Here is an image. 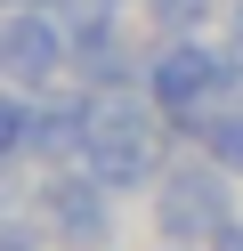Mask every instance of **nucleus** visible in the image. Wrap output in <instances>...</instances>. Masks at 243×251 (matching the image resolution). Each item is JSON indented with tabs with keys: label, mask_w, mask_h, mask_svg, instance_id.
Masks as SVG:
<instances>
[{
	"label": "nucleus",
	"mask_w": 243,
	"mask_h": 251,
	"mask_svg": "<svg viewBox=\"0 0 243 251\" xmlns=\"http://www.w3.org/2000/svg\"><path fill=\"white\" fill-rule=\"evenodd\" d=\"M16 8H49V0H16Z\"/></svg>",
	"instance_id": "11"
},
{
	"label": "nucleus",
	"mask_w": 243,
	"mask_h": 251,
	"mask_svg": "<svg viewBox=\"0 0 243 251\" xmlns=\"http://www.w3.org/2000/svg\"><path fill=\"white\" fill-rule=\"evenodd\" d=\"M41 211H49V227H57V243H73V251H97L113 235V186L106 178H57L41 195Z\"/></svg>",
	"instance_id": "5"
},
{
	"label": "nucleus",
	"mask_w": 243,
	"mask_h": 251,
	"mask_svg": "<svg viewBox=\"0 0 243 251\" xmlns=\"http://www.w3.org/2000/svg\"><path fill=\"white\" fill-rule=\"evenodd\" d=\"M211 89H227V57H211V49H162L154 57V73H146V98L162 105V114L178 122V130H203V114H211Z\"/></svg>",
	"instance_id": "2"
},
{
	"label": "nucleus",
	"mask_w": 243,
	"mask_h": 251,
	"mask_svg": "<svg viewBox=\"0 0 243 251\" xmlns=\"http://www.w3.org/2000/svg\"><path fill=\"white\" fill-rule=\"evenodd\" d=\"M0 65H8L16 89H41V81H57V73L73 65V41H65V25L49 17V8H16V17L0 25Z\"/></svg>",
	"instance_id": "4"
},
{
	"label": "nucleus",
	"mask_w": 243,
	"mask_h": 251,
	"mask_svg": "<svg viewBox=\"0 0 243 251\" xmlns=\"http://www.w3.org/2000/svg\"><path fill=\"white\" fill-rule=\"evenodd\" d=\"M194 146H203L219 170H235V178H243V105H211L203 130H194Z\"/></svg>",
	"instance_id": "6"
},
{
	"label": "nucleus",
	"mask_w": 243,
	"mask_h": 251,
	"mask_svg": "<svg viewBox=\"0 0 243 251\" xmlns=\"http://www.w3.org/2000/svg\"><path fill=\"white\" fill-rule=\"evenodd\" d=\"M227 178H235V170H219V162H203V170H170V178H162V195H154V211H162V235H170V243H194V235H219L227 219Z\"/></svg>",
	"instance_id": "3"
},
{
	"label": "nucleus",
	"mask_w": 243,
	"mask_h": 251,
	"mask_svg": "<svg viewBox=\"0 0 243 251\" xmlns=\"http://www.w3.org/2000/svg\"><path fill=\"white\" fill-rule=\"evenodd\" d=\"M211 8H219V0H146V17H154V25H170V33H187V25H203Z\"/></svg>",
	"instance_id": "7"
},
{
	"label": "nucleus",
	"mask_w": 243,
	"mask_h": 251,
	"mask_svg": "<svg viewBox=\"0 0 243 251\" xmlns=\"http://www.w3.org/2000/svg\"><path fill=\"white\" fill-rule=\"evenodd\" d=\"M89 154H81V162H89V178H106L113 195H122V186H146L162 170V146H154V122H146V105L130 98L122 81H106V89H89Z\"/></svg>",
	"instance_id": "1"
},
{
	"label": "nucleus",
	"mask_w": 243,
	"mask_h": 251,
	"mask_svg": "<svg viewBox=\"0 0 243 251\" xmlns=\"http://www.w3.org/2000/svg\"><path fill=\"white\" fill-rule=\"evenodd\" d=\"M8 251H32V235H25V227H8Z\"/></svg>",
	"instance_id": "10"
},
{
	"label": "nucleus",
	"mask_w": 243,
	"mask_h": 251,
	"mask_svg": "<svg viewBox=\"0 0 243 251\" xmlns=\"http://www.w3.org/2000/svg\"><path fill=\"white\" fill-rule=\"evenodd\" d=\"M227 98L243 105V33H235V49H227Z\"/></svg>",
	"instance_id": "8"
},
{
	"label": "nucleus",
	"mask_w": 243,
	"mask_h": 251,
	"mask_svg": "<svg viewBox=\"0 0 243 251\" xmlns=\"http://www.w3.org/2000/svg\"><path fill=\"white\" fill-rule=\"evenodd\" d=\"M211 251H243V219H227V227L211 235Z\"/></svg>",
	"instance_id": "9"
}]
</instances>
